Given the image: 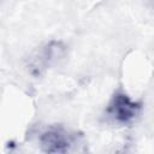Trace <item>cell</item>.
<instances>
[{"label":"cell","instance_id":"obj_2","mask_svg":"<svg viewBox=\"0 0 154 154\" xmlns=\"http://www.w3.org/2000/svg\"><path fill=\"white\" fill-rule=\"evenodd\" d=\"M66 53L67 48L61 41L53 40L47 42L29 60V72L36 77L42 75L48 67H52L64 60Z\"/></svg>","mask_w":154,"mask_h":154},{"label":"cell","instance_id":"obj_1","mask_svg":"<svg viewBox=\"0 0 154 154\" xmlns=\"http://www.w3.org/2000/svg\"><path fill=\"white\" fill-rule=\"evenodd\" d=\"M141 112V103L132 100L126 93L118 90L109 99L106 114L117 124L126 125L132 123Z\"/></svg>","mask_w":154,"mask_h":154},{"label":"cell","instance_id":"obj_3","mask_svg":"<svg viewBox=\"0 0 154 154\" xmlns=\"http://www.w3.org/2000/svg\"><path fill=\"white\" fill-rule=\"evenodd\" d=\"M76 135L60 125L49 126L45 130L40 138L41 150L45 153H67L76 144Z\"/></svg>","mask_w":154,"mask_h":154}]
</instances>
